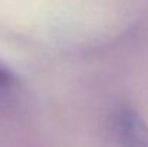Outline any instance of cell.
Masks as SVG:
<instances>
[{
	"mask_svg": "<svg viewBox=\"0 0 148 147\" xmlns=\"http://www.w3.org/2000/svg\"><path fill=\"white\" fill-rule=\"evenodd\" d=\"M12 82H13V77H12V74H10L4 66L0 65V95H3V94L10 88Z\"/></svg>",
	"mask_w": 148,
	"mask_h": 147,
	"instance_id": "obj_2",
	"label": "cell"
},
{
	"mask_svg": "<svg viewBox=\"0 0 148 147\" xmlns=\"http://www.w3.org/2000/svg\"><path fill=\"white\" fill-rule=\"evenodd\" d=\"M111 130L121 147H148V126L128 107L112 111Z\"/></svg>",
	"mask_w": 148,
	"mask_h": 147,
	"instance_id": "obj_1",
	"label": "cell"
}]
</instances>
